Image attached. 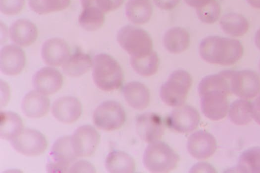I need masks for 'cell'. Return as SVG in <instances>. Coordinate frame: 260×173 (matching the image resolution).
I'll use <instances>...</instances> for the list:
<instances>
[{"label":"cell","instance_id":"cell-1","mask_svg":"<svg viewBox=\"0 0 260 173\" xmlns=\"http://www.w3.org/2000/svg\"><path fill=\"white\" fill-rule=\"evenodd\" d=\"M233 70H223L204 77L199 84L201 109L208 119L218 121L224 118L229 109L228 96L231 93L230 79Z\"/></svg>","mask_w":260,"mask_h":173},{"label":"cell","instance_id":"cell-2","mask_svg":"<svg viewBox=\"0 0 260 173\" xmlns=\"http://www.w3.org/2000/svg\"><path fill=\"white\" fill-rule=\"evenodd\" d=\"M243 47L235 39L209 36L200 42L199 54L206 62L223 66L236 63L243 54Z\"/></svg>","mask_w":260,"mask_h":173},{"label":"cell","instance_id":"cell-3","mask_svg":"<svg viewBox=\"0 0 260 173\" xmlns=\"http://www.w3.org/2000/svg\"><path fill=\"white\" fill-rule=\"evenodd\" d=\"M92 78L95 85L101 90L111 91L122 84L124 75L118 62L106 53L96 55L92 61Z\"/></svg>","mask_w":260,"mask_h":173},{"label":"cell","instance_id":"cell-4","mask_svg":"<svg viewBox=\"0 0 260 173\" xmlns=\"http://www.w3.org/2000/svg\"><path fill=\"white\" fill-rule=\"evenodd\" d=\"M179 161V155L168 144L159 141L150 143L143 157L144 166L152 172H169L176 168Z\"/></svg>","mask_w":260,"mask_h":173},{"label":"cell","instance_id":"cell-5","mask_svg":"<svg viewBox=\"0 0 260 173\" xmlns=\"http://www.w3.org/2000/svg\"><path fill=\"white\" fill-rule=\"evenodd\" d=\"M192 84V79L188 72L183 70H175L161 85L160 98L168 106H180L186 100Z\"/></svg>","mask_w":260,"mask_h":173},{"label":"cell","instance_id":"cell-6","mask_svg":"<svg viewBox=\"0 0 260 173\" xmlns=\"http://www.w3.org/2000/svg\"><path fill=\"white\" fill-rule=\"evenodd\" d=\"M117 40L131 57H141L151 53L152 40L144 30L131 25L122 27L118 32Z\"/></svg>","mask_w":260,"mask_h":173},{"label":"cell","instance_id":"cell-7","mask_svg":"<svg viewBox=\"0 0 260 173\" xmlns=\"http://www.w3.org/2000/svg\"><path fill=\"white\" fill-rule=\"evenodd\" d=\"M77 157L72 145L71 136L59 137L53 143L49 153L47 171L49 172H68Z\"/></svg>","mask_w":260,"mask_h":173},{"label":"cell","instance_id":"cell-8","mask_svg":"<svg viewBox=\"0 0 260 173\" xmlns=\"http://www.w3.org/2000/svg\"><path fill=\"white\" fill-rule=\"evenodd\" d=\"M125 119L126 114L122 106L112 100L101 103L95 109L93 114V120L96 126L108 131L120 128Z\"/></svg>","mask_w":260,"mask_h":173},{"label":"cell","instance_id":"cell-9","mask_svg":"<svg viewBox=\"0 0 260 173\" xmlns=\"http://www.w3.org/2000/svg\"><path fill=\"white\" fill-rule=\"evenodd\" d=\"M230 87L231 93L241 98H253L260 92V76L250 70H233Z\"/></svg>","mask_w":260,"mask_h":173},{"label":"cell","instance_id":"cell-10","mask_svg":"<svg viewBox=\"0 0 260 173\" xmlns=\"http://www.w3.org/2000/svg\"><path fill=\"white\" fill-rule=\"evenodd\" d=\"M10 143L17 152L28 156L39 155L47 147V141L43 134L28 128L23 129L19 135L11 140Z\"/></svg>","mask_w":260,"mask_h":173},{"label":"cell","instance_id":"cell-11","mask_svg":"<svg viewBox=\"0 0 260 173\" xmlns=\"http://www.w3.org/2000/svg\"><path fill=\"white\" fill-rule=\"evenodd\" d=\"M200 115L193 107L181 105L174 109L166 119V124L170 128L182 133L193 131L198 126Z\"/></svg>","mask_w":260,"mask_h":173},{"label":"cell","instance_id":"cell-12","mask_svg":"<svg viewBox=\"0 0 260 173\" xmlns=\"http://www.w3.org/2000/svg\"><path fill=\"white\" fill-rule=\"evenodd\" d=\"M100 142V135L91 125L77 128L71 136L72 145L77 157H88L95 151Z\"/></svg>","mask_w":260,"mask_h":173},{"label":"cell","instance_id":"cell-13","mask_svg":"<svg viewBox=\"0 0 260 173\" xmlns=\"http://www.w3.org/2000/svg\"><path fill=\"white\" fill-rule=\"evenodd\" d=\"M136 131L139 136L147 143L158 141L164 133V125L161 117L154 113L139 115L136 118Z\"/></svg>","mask_w":260,"mask_h":173},{"label":"cell","instance_id":"cell-14","mask_svg":"<svg viewBox=\"0 0 260 173\" xmlns=\"http://www.w3.org/2000/svg\"><path fill=\"white\" fill-rule=\"evenodd\" d=\"M32 82L36 90L45 95H51L61 88L63 78L56 68L44 67L34 74Z\"/></svg>","mask_w":260,"mask_h":173},{"label":"cell","instance_id":"cell-15","mask_svg":"<svg viewBox=\"0 0 260 173\" xmlns=\"http://www.w3.org/2000/svg\"><path fill=\"white\" fill-rule=\"evenodd\" d=\"M26 56L19 47L12 45H5L1 50L0 69L8 76H15L20 73L25 67Z\"/></svg>","mask_w":260,"mask_h":173},{"label":"cell","instance_id":"cell-16","mask_svg":"<svg viewBox=\"0 0 260 173\" xmlns=\"http://www.w3.org/2000/svg\"><path fill=\"white\" fill-rule=\"evenodd\" d=\"M187 147L193 157L198 160L205 159L214 153L217 149V142L211 134L200 130L190 135Z\"/></svg>","mask_w":260,"mask_h":173},{"label":"cell","instance_id":"cell-17","mask_svg":"<svg viewBox=\"0 0 260 173\" xmlns=\"http://www.w3.org/2000/svg\"><path fill=\"white\" fill-rule=\"evenodd\" d=\"M41 53L45 64L51 66H59L63 64L70 56V50L63 39L55 37L44 42Z\"/></svg>","mask_w":260,"mask_h":173},{"label":"cell","instance_id":"cell-18","mask_svg":"<svg viewBox=\"0 0 260 173\" xmlns=\"http://www.w3.org/2000/svg\"><path fill=\"white\" fill-rule=\"evenodd\" d=\"M82 111L80 101L75 97L65 96L56 99L52 106L53 116L59 122L70 124L80 117Z\"/></svg>","mask_w":260,"mask_h":173},{"label":"cell","instance_id":"cell-19","mask_svg":"<svg viewBox=\"0 0 260 173\" xmlns=\"http://www.w3.org/2000/svg\"><path fill=\"white\" fill-rule=\"evenodd\" d=\"M9 35L11 41L23 47L31 45L38 36V29L35 24L26 19H19L10 26Z\"/></svg>","mask_w":260,"mask_h":173},{"label":"cell","instance_id":"cell-20","mask_svg":"<svg viewBox=\"0 0 260 173\" xmlns=\"http://www.w3.org/2000/svg\"><path fill=\"white\" fill-rule=\"evenodd\" d=\"M50 100L45 95L37 90H31L24 96L21 102L23 113L28 117L38 118L48 112Z\"/></svg>","mask_w":260,"mask_h":173},{"label":"cell","instance_id":"cell-21","mask_svg":"<svg viewBox=\"0 0 260 173\" xmlns=\"http://www.w3.org/2000/svg\"><path fill=\"white\" fill-rule=\"evenodd\" d=\"M123 92L127 103L135 109L142 110L149 105V90L139 82L132 81L127 83L123 88Z\"/></svg>","mask_w":260,"mask_h":173},{"label":"cell","instance_id":"cell-22","mask_svg":"<svg viewBox=\"0 0 260 173\" xmlns=\"http://www.w3.org/2000/svg\"><path fill=\"white\" fill-rule=\"evenodd\" d=\"M190 43L189 33L184 28L174 27L168 30L163 38L165 48L170 53L177 54L185 51Z\"/></svg>","mask_w":260,"mask_h":173},{"label":"cell","instance_id":"cell-23","mask_svg":"<svg viewBox=\"0 0 260 173\" xmlns=\"http://www.w3.org/2000/svg\"><path fill=\"white\" fill-rule=\"evenodd\" d=\"M92 65L90 56L79 50L70 55L63 64L62 70L68 76L76 77L86 73Z\"/></svg>","mask_w":260,"mask_h":173},{"label":"cell","instance_id":"cell-24","mask_svg":"<svg viewBox=\"0 0 260 173\" xmlns=\"http://www.w3.org/2000/svg\"><path fill=\"white\" fill-rule=\"evenodd\" d=\"M0 137L11 140L19 135L23 129L21 117L10 111H1L0 114Z\"/></svg>","mask_w":260,"mask_h":173},{"label":"cell","instance_id":"cell-25","mask_svg":"<svg viewBox=\"0 0 260 173\" xmlns=\"http://www.w3.org/2000/svg\"><path fill=\"white\" fill-rule=\"evenodd\" d=\"M105 166L109 172H133L135 163L132 157L121 151L114 150L107 156Z\"/></svg>","mask_w":260,"mask_h":173},{"label":"cell","instance_id":"cell-26","mask_svg":"<svg viewBox=\"0 0 260 173\" xmlns=\"http://www.w3.org/2000/svg\"><path fill=\"white\" fill-rule=\"evenodd\" d=\"M152 12V6L149 0H129L126 5V16L135 24L147 22Z\"/></svg>","mask_w":260,"mask_h":173},{"label":"cell","instance_id":"cell-27","mask_svg":"<svg viewBox=\"0 0 260 173\" xmlns=\"http://www.w3.org/2000/svg\"><path fill=\"white\" fill-rule=\"evenodd\" d=\"M219 23L224 32L233 37L244 35L249 28L248 20L242 15L235 13H229L222 16Z\"/></svg>","mask_w":260,"mask_h":173},{"label":"cell","instance_id":"cell-28","mask_svg":"<svg viewBox=\"0 0 260 173\" xmlns=\"http://www.w3.org/2000/svg\"><path fill=\"white\" fill-rule=\"evenodd\" d=\"M229 118L235 125L248 124L253 118L252 103L244 99L235 100L230 106Z\"/></svg>","mask_w":260,"mask_h":173},{"label":"cell","instance_id":"cell-29","mask_svg":"<svg viewBox=\"0 0 260 173\" xmlns=\"http://www.w3.org/2000/svg\"><path fill=\"white\" fill-rule=\"evenodd\" d=\"M236 172L260 173V147L248 148L240 155Z\"/></svg>","mask_w":260,"mask_h":173},{"label":"cell","instance_id":"cell-30","mask_svg":"<svg viewBox=\"0 0 260 173\" xmlns=\"http://www.w3.org/2000/svg\"><path fill=\"white\" fill-rule=\"evenodd\" d=\"M104 21V13L94 6L83 8L78 18L79 25L88 31H94L100 28Z\"/></svg>","mask_w":260,"mask_h":173},{"label":"cell","instance_id":"cell-31","mask_svg":"<svg viewBox=\"0 0 260 173\" xmlns=\"http://www.w3.org/2000/svg\"><path fill=\"white\" fill-rule=\"evenodd\" d=\"M130 63L138 74L143 76H150L155 74L159 67V59L156 52L141 57H131Z\"/></svg>","mask_w":260,"mask_h":173},{"label":"cell","instance_id":"cell-32","mask_svg":"<svg viewBox=\"0 0 260 173\" xmlns=\"http://www.w3.org/2000/svg\"><path fill=\"white\" fill-rule=\"evenodd\" d=\"M70 3L71 0H28L31 9L40 15L63 10Z\"/></svg>","mask_w":260,"mask_h":173},{"label":"cell","instance_id":"cell-33","mask_svg":"<svg viewBox=\"0 0 260 173\" xmlns=\"http://www.w3.org/2000/svg\"><path fill=\"white\" fill-rule=\"evenodd\" d=\"M199 20L203 23L212 24L219 17L221 9L217 0H212L207 5L196 9Z\"/></svg>","mask_w":260,"mask_h":173},{"label":"cell","instance_id":"cell-34","mask_svg":"<svg viewBox=\"0 0 260 173\" xmlns=\"http://www.w3.org/2000/svg\"><path fill=\"white\" fill-rule=\"evenodd\" d=\"M83 8L89 6L96 7L104 13L113 11L118 8L124 0H80Z\"/></svg>","mask_w":260,"mask_h":173},{"label":"cell","instance_id":"cell-35","mask_svg":"<svg viewBox=\"0 0 260 173\" xmlns=\"http://www.w3.org/2000/svg\"><path fill=\"white\" fill-rule=\"evenodd\" d=\"M24 3L25 0H0V10L5 15H16L22 10Z\"/></svg>","mask_w":260,"mask_h":173},{"label":"cell","instance_id":"cell-36","mask_svg":"<svg viewBox=\"0 0 260 173\" xmlns=\"http://www.w3.org/2000/svg\"><path fill=\"white\" fill-rule=\"evenodd\" d=\"M70 172H95L94 166L86 160H79L74 162L70 167Z\"/></svg>","mask_w":260,"mask_h":173},{"label":"cell","instance_id":"cell-37","mask_svg":"<svg viewBox=\"0 0 260 173\" xmlns=\"http://www.w3.org/2000/svg\"><path fill=\"white\" fill-rule=\"evenodd\" d=\"M180 0H154L155 5L159 8L170 10L174 9L179 3Z\"/></svg>","mask_w":260,"mask_h":173},{"label":"cell","instance_id":"cell-38","mask_svg":"<svg viewBox=\"0 0 260 173\" xmlns=\"http://www.w3.org/2000/svg\"><path fill=\"white\" fill-rule=\"evenodd\" d=\"M252 114L254 120L260 125V95L252 103Z\"/></svg>","mask_w":260,"mask_h":173},{"label":"cell","instance_id":"cell-39","mask_svg":"<svg viewBox=\"0 0 260 173\" xmlns=\"http://www.w3.org/2000/svg\"><path fill=\"white\" fill-rule=\"evenodd\" d=\"M215 169L208 163H201L197 164L191 170V172L207 171L215 172Z\"/></svg>","mask_w":260,"mask_h":173},{"label":"cell","instance_id":"cell-40","mask_svg":"<svg viewBox=\"0 0 260 173\" xmlns=\"http://www.w3.org/2000/svg\"><path fill=\"white\" fill-rule=\"evenodd\" d=\"M185 3L191 7H194L196 9L203 7L212 0H184Z\"/></svg>","mask_w":260,"mask_h":173},{"label":"cell","instance_id":"cell-41","mask_svg":"<svg viewBox=\"0 0 260 173\" xmlns=\"http://www.w3.org/2000/svg\"><path fill=\"white\" fill-rule=\"evenodd\" d=\"M253 7L260 9V0H247Z\"/></svg>","mask_w":260,"mask_h":173},{"label":"cell","instance_id":"cell-42","mask_svg":"<svg viewBox=\"0 0 260 173\" xmlns=\"http://www.w3.org/2000/svg\"><path fill=\"white\" fill-rule=\"evenodd\" d=\"M255 43L260 50V29L257 30L255 35Z\"/></svg>","mask_w":260,"mask_h":173},{"label":"cell","instance_id":"cell-43","mask_svg":"<svg viewBox=\"0 0 260 173\" xmlns=\"http://www.w3.org/2000/svg\"><path fill=\"white\" fill-rule=\"evenodd\" d=\"M259 70H260V62H259Z\"/></svg>","mask_w":260,"mask_h":173}]
</instances>
